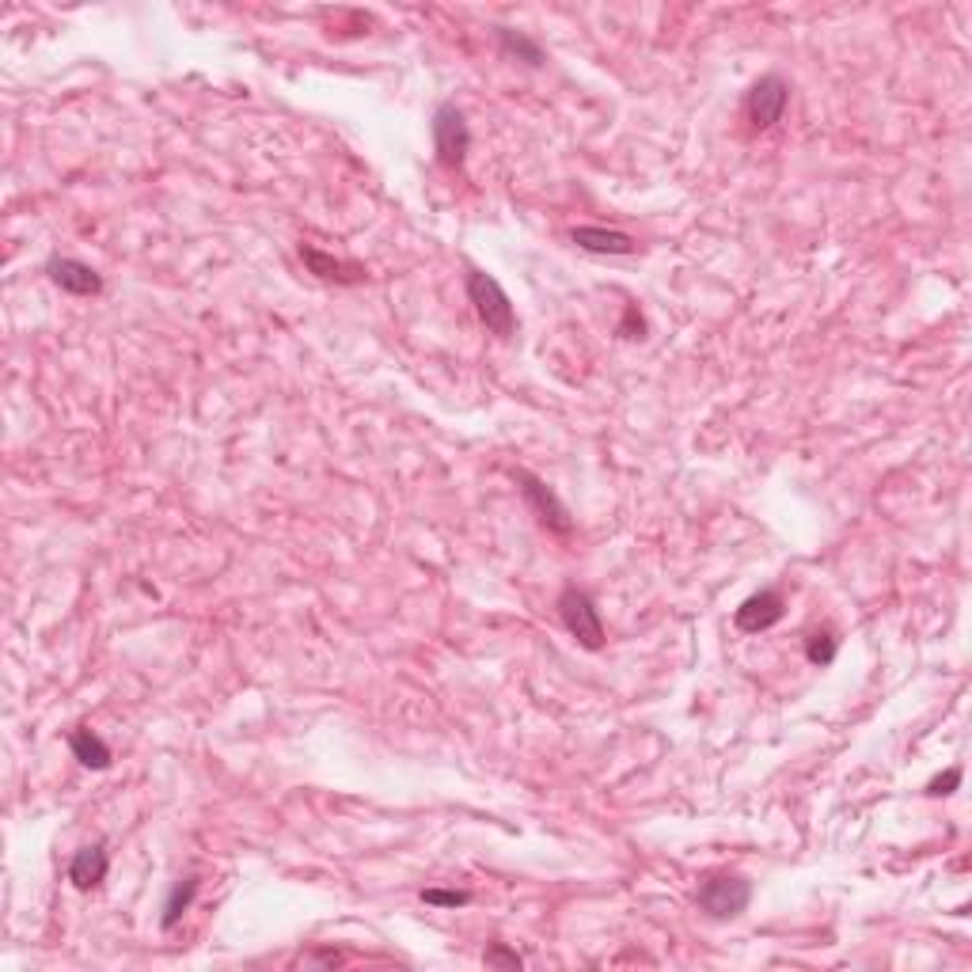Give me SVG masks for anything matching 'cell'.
<instances>
[{"label":"cell","mask_w":972,"mask_h":972,"mask_svg":"<svg viewBox=\"0 0 972 972\" xmlns=\"http://www.w3.org/2000/svg\"><path fill=\"white\" fill-rule=\"evenodd\" d=\"M516 483H521L524 501H528L532 513L539 516V524H543L547 532H554V536H570V532H574V521H570L566 506H562L559 494H554L543 478L528 475V471H516Z\"/></svg>","instance_id":"cell-6"},{"label":"cell","mask_w":972,"mask_h":972,"mask_svg":"<svg viewBox=\"0 0 972 972\" xmlns=\"http://www.w3.org/2000/svg\"><path fill=\"white\" fill-rule=\"evenodd\" d=\"M304 964H342V957L334 954V949H323V954H308V957H304Z\"/></svg>","instance_id":"cell-20"},{"label":"cell","mask_w":972,"mask_h":972,"mask_svg":"<svg viewBox=\"0 0 972 972\" xmlns=\"http://www.w3.org/2000/svg\"><path fill=\"white\" fill-rule=\"evenodd\" d=\"M422 900L433 908H463V904H471V893H463V888H425Z\"/></svg>","instance_id":"cell-16"},{"label":"cell","mask_w":972,"mask_h":972,"mask_svg":"<svg viewBox=\"0 0 972 972\" xmlns=\"http://www.w3.org/2000/svg\"><path fill=\"white\" fill-rule=\"evenodd\" d=\"M68 749H73L76 764L88 767V771H106V767H111V759H114L111 744H106L99 733H91V729H84V726L68 733Z\"/></svg>","instance_id":"cell-12"},{"label":"cell","mask_w":972,"mask_h":972,"mask_svg":"<svg viewBox=\"0 0 972 972\" xmlns=\"http://www.w3.org/2000/svg\"><path fill=\"white\" fill-rule=\"evenodd\" d=\"M483 961L490 964V969H521L524 957L516 954V949H509V946H501V942H494V946L483 954Z\"/></svg>","instance_id":"cell-17"},{"label":"cell","mask_w":972,"mask_h":972,"mask_svg":"<svg viewBox=\"0 0 972 972\" xmlns=\"http://www.w3.org/2000/svg\"><path fill=\"white\" fill-rule=\"evenodd\" d=\"M786 106H790V84L779 73L759 76L749 88V95H744V114H749L752 129H771L775 122H782Z\"/></svg>","instance_id":"cell-5"},{"label":"cell","mask_w":972,"mask_h":972,"mask_svg":"<svg viewBox=\"0 0 972 972\" xmlns=\"http://www.w3.org/2000/svg\"><path fill=\"white\" fill-rule=\"evenodd\" d=\"M957 786H961V767H949V771L934 775V779L926 782V794H931V797H946V794H954Z\"/></svg>","instance_id":"cell-18"},{"label":"cell","mask_w":972,"mask_h":972,"mask_svg":"<svg viewBox=\"0 0 972 972\" xmlns=\"http://www.w3.org/2000/svg\"><path fill=\"white\" fill-rule=\"evenodd\" d=\"M300 258H304V266H308V273H316V278H323V281H338V285H357V281L364 278L361 266L342 263V258L327 255V251L311 247V243H300Z\"/></svg>","instance_id":"cell-10"},{"label":"cell","mask_w":972,"mask_h":972,"mask_svg":"<svg viewBox=\"0 0 972 972\" xmlns=\"http://www.w3.org/2000/svg\"><path fill=\"white\" fill-rule=\"evenodd\" d=\"M494 35H498L501 53H509V57L524 61V65L539 68V65H543V61H547V53L539 50V42H536V38H528V35H524V30H513V27H494Z\"/></svg>","instance_id":"cell-13"},{"label":"cell","mask_w":972,"mask_h":972,"mask_svg":"<svg viewBox=\"0 0 972 972\" xmlns=\"http://www.w3.org/2000/svg\"><path fill=\"white\" fill-rule=\"evenodd\" d=\"M570 240L577 243L589 255H635L638 240L630 232H619V228H604V225H581L570 232Z\"/></svg>","instance_id":"cell-9"},{"label":"cell","mask_w":972,"mask_h":972,"mask_svg":"<svg viewBox=\"0 0 972 972\" xmlns=\"http://www.w3.org/2000/svg\"><path fill=\"white\" fill-rule=\"evenodd\" d=\"M468 300L475 308V316L483 319V327L498 338H513L516 334V311L509 293L501 289L498 278H490L486 270H468Z\"/></svg>","instance_id":"cell-1"},{"label":"cell","mask_w":972,"mask_h":972,"mask_svg":"<svg viewBox=\"0 0 972 972\" xmlns=\"http://www.w3.org/2000/svg\"><path fill=\"white\" fill-rule=\"evenodd\" d=\"M46 273H50L53 285H57L61 293H68V296H99L103 293V278H99L88 263H80V258L53 255L50 263H46Z\"/></svg>","instance_id":"cell-8"},{"label":"cell","mask_w":972,"mask_h":972,"mask_svg":"<svg viewBox=\"0 0 972 972\" xmlns=\"http://www.w3.org/2000/svg\"><path fill=\"white\" fill-rule=\"evenodd\" d=\"M835 653H840V638H835L828 627L813 630V635L805 638V657H809V665L828 668L835 661Z\"/></svg>","instance_id":"cell-15"},{"label":"cell","mask_w":972,"mask_h":972,"mask_svg":"<svg viewBox=\"0 0 972 972\" xmlns=\"http://www.w3.org/2000/svg\"><path fill=\"white\" fill-rule=\"evenodd\" d=\"M197 888H202V881H197L194 873H187L182 881H175V888L167 893V900H164V916H159V926H164V931H171V926L187 916L190 904H194V896H197Z\"/></svg>","instance_id":"cell-14"},{"label":"cell","mask_w":972,"mask_h":972,"mask_svg":"<svg viewBox=\"0 0 972 972\" xmlns=\"http://www.w3.org/2000/svg\"><path fill=\"white\" fill-rule=\"evenodd\" d=\"M559 619H562V627H566V635L574 638L581 650H600V645H604L608 630H604V619H600L597 600H592L585 589H577V585H566V589L559 592Z\"/></svg>","instance_id":"cell-2"},{"label":"cell","mask_w":972,"mask_h":972,"mask_svg":"<svg viewBox=\"0 0 972 972\" xmlns=\"http://www.w3.org/2000/svg\"><path fill=\"white\" fill-rule=\"evenodd\" d=\"M106 870H111L106 847L103 843H88V847L76 850L73 862H68V881H73L76 888H95L99 881L106 878Z\"/></svg>","instance_id":"cell-11"},{"label":"cell","mask_w":972,"mask_h":972,"mask_svg":"<svg viewBox=\"0 0 972 972\" xmlns=\"http://www.w3.org/2000/svg\"><path fill=\"white\" fill-rule=\"evenodd\" d=\"M695 904L711 919H737L752 904V881L737 878V873H711L699 881Z\"/></svg>","instance_id":"cell-4"},{"label":"cell","mask_w":972,"mask_h":972,"mask_svg":"<svg viewBox=\"0 0 972 972\" xmlns=\"http://www.w3.org/2000/svg\"><path fill=\"white\" fill-rule=\"evenodd\" d=\"M782 615H786V600H782V592L779 589H759V592H752L741 608H737L733 623H737V630H744V635H759V630H771Z\"/></svg>","instance_id":"cell-7"},{"label":"cell","mask_w":972,"mask_h":972,"mask_svg":"<svg viewBox=\"0 0 972 972\" xmlns=\"http://www.w3.org/2000/svg\"><path fill=\"white\" fill-rule=\"evenodd\" d=\"M642 331H645L642 316H638V308H635V304H630V308H627V311H623V323H619V334H627V338H642Z\"/></svg>","instance_id":"cell-19"},{"label":"cell","mask_w":972,"mask_h":972,"mask_svg":"<svg viewBox=\"0 0 972 972\" xmlns=\"http://www.w3.org/2000/svg\"><path fill=\"white\" fill-rule=\"evenodd\" d=\"M433 152H437L440 167H448V171H460L463 159H468L471 152V126L468 118H463V111L456 103H440L437 111H433Z\"/></svg>","instance_id":"cell-3"}]
</instances>
